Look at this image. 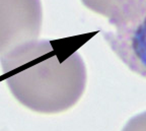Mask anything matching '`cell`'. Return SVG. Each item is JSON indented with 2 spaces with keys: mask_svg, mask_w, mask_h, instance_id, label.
I'll list each match as a JSON object with an SVG mask.
<instances>
[{
  "mask_svg": "<svg viewBox=\"0 0 146 131\" xmlns=\"http://www.w3.org/2000/svg\"><path fill=\"white\" fill-rule=\"evenodd\" d=\"M3 77L16 100L43 114L68 110L86 86V67L77 51H58L49 40H35L0 55Z\"/></svg>",
  "mask_w": 146,
  "mask_h": 131,
  "instance_id": "1",
  "label": "cell"
},
{
  "mask_svg": "<svg viewBox=\"0 0 146 131\" xmlns=\"http://www.w3.org/2000/svg\"><path fill=\"white\" fill-rule=\"evenodd\" d=\"M103 36L113 52L135 73L146 77V0H123Z\"/></svg>",
  "mask_w": 146,
  "mask_h": 131,
  "instance_id": "2",
  "label": "cell"
},
{
  "mask_svg": "<svg viewBox=\"0 0 146 131\" xmlns=\"http://www.w3.org/2000/svg\"><path fill=\"white\" fill-rule=\"evenodd\" d=\"M42 21L41 0H0V55L38 40Z\"/></svg>",
  "mask_w": 146,
  "mask_h": 131,
  "instance_id": "3",
  "label": "cell"
},
{
  "mask_svg": "<svg viewBox=\"0 0 146 131\" xmlns=\"http://www.w3.org/2000/svg\"><path fill=\"white\" fill-rule=\"evenodd\" d=\"M81 2L89 10L110 19L121 5L123 0H81Z\"/></svg>",
  "mask_w": 146,
  "mask_h": 131,
  "instance_id": "4",
  "label": "cell"
},
{
  "mask_svg": "<svg viewBox=\"0 0 146 131\" xmlns=\"http://www.w3.org/2000/svg\"><path fill=\"white\" fill-rule=\"evenodd\" d=\"M122 131H146V111L131 118Z\"/></svg>",
  "mask_w": 146,
  "mask_h": 131,
  "instance_id": "5",
  "label": "cell"
}]
</instances>
